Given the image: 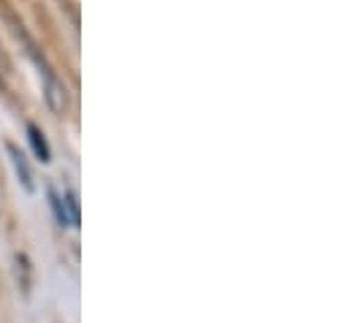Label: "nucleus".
Instances as JSON below:
<instances>
[{
  "mask_svg": "<svg viewBox=\"0 0 350 323\" xmlns=\"http://www.w3.org/2000/svg\"><path fill=\"white\" fill-rule=\"evenodd\" d=\"M27 139H30L33 153L38 155V161L41 163L52 161V150H49V144H46V139H44V131H41L38 125H27Z\"/></svg>",
  "mask_w": 350,
  "mask_h": 323,
  "instance_id": "7ed1b4c3",
  "label": "nucleus"
},
{
  "mask_svg": "<svg viewBox=\"0 0 350 323\" xmlns=\"http://www.w3.org/2000/svg\"><path fill=\"white\" fill-rule=\"evenodd\" d=\"M5 150H8V158H11V166H14V174H16V179H19V185H22L27 193H33V190H36L33 168H30V163L25 158V153H22L16 144H8Z\"/></svg>",
  "mask_w": 350,
  "mask_h": 323,
  "instance_id": "f03ea898",
  "label": "nucleus"
},
{
  "mask_svg": "<svg viewBox=\"0 0 350 323\" xmlns=\"http://www.w3.org/2000/svg\"><path fill=\"white\" fill-rule=\"evenodd\" d=\"M52 207H55V215H57L60 226H71V223H68V218H66V207H63V198H60L57 193H52Z\"/></svg>",
  "mask_w": 350,
  "mask_h": 323,
  "instance_id": "423d86ee",
  "label": "nucleus"
},
{
  "mask_svg": "<svg viewBox=\"0 0 350 323\" xmlns=\"http://www.w3.org/2000/svg\"><path fill=\"white\" fill-rule=\"evenodd\" d=\"M63 207H66V218L71 226H79V201H77V193H66L63 196Z\"/></svg>",
  "mask_w": 350,
  "mask_h": 323,
  "instance_id": "39448f33",
  "label": "nucleus"
},
{
  "mask_svg": "<svg viewBox=\"0 0 350 323\" xmlns=\"http://www.w3.org/2000/svg\"><path fill=\"white\" fill-rule=\"evenodd\" d=\"M14 266H16V283L27 294L30 291V261H27V255H14Z\"/></svg>",
  "mask_w": 350,
  "mask_h": 323,
  "instance_id": "20e7f679",
  "label": "nucleus"
},
{
  "mask_svg": "<svg viewBox=\"0 0 350 323\" xmlns=\"http://www.w3.org/2000/svg\"><path fill=\"white\" fill-rule=\"evenodd\" d=\"M44 101H46L49 112L57 114V117L68 112V90L46 66H44Z\"/></svg>",
  "mask_w": 350,
  "mask_h": 323,
  "instance_id": "f257e3e1",
  "label": "nucleus"
}]
</instances>
